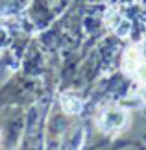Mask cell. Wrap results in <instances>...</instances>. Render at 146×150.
Returning a JSON list of instances; mask_svg holds the SVG:
<instances>
[{
  "mask_svg": "<svg viewBox=\"0 0 146 150\" xmlns=\"http://www.w3.org/2000/svg\"><path fill=\"white\" fill-rule=\"evenodd\" d=\"M128 122V113L126 109L122 108H109L107 111L102 113L100 120H98V126L104 132H116L120 128H124Z\"/></svg>",
  "mask_w": 146,
  "mask_h": 150,
  "instance_id": "obj_1",
  "label": "cell"
},
{
  "mask_svg": "<svg viewBox=\"0 0 146 150\" xmlns=\"http://www.w3.org/2000/svg\"><path fill=\"white\" fill-rule=\"evenodd\" d=\"M61 106L65 109V113L78 115L81 109H83V102L80 98H76V96H72V95H63L61 96Z\"/></svg>",
  "mask_w": 146,
  "mask_h": 150,
  "instance_id": "obj_2",
  "label": "cell"
}]
</instances>
